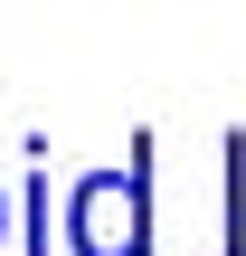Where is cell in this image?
<instances>
[{
  "instance_id": "6da1fadb",
  "label": "cell",
  "mask_w": 246,
  "mask_h": 256,
  "mask_svg": "<svg viewBox=\"0 0 246 256\" xmlns=\"http://www.w3.org/2000/svg\"><path fill=\"white\" fill-rule=\"evenodd\" d=\"M142 228H152L142 180H114V171L76 180V200H66V247H76V256H142V247H152Z\"/></svg>"
}]
</instances>
